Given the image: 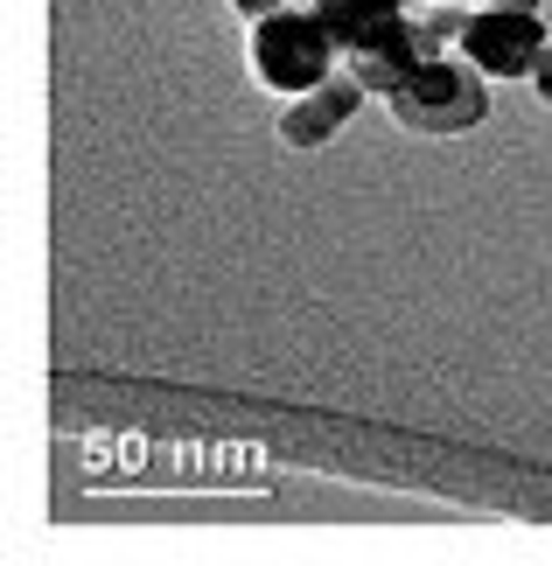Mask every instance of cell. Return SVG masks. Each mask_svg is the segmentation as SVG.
Returning a JSON list of instances; mask_svg holds the SVG:
<instances>
[{
	"instance_id": "obj_1",
	"label": "cell",
	"mask_w": 552,
	"mask_h": 566,
	"mask_svg": "<svg viewBox=\"0 0 552 566\" xmlns=\"http://www.w3.org/2000/svg\"><path fill=\"white\" fill-rule=\"evenodd\" d=\"M336 35H329V21L315 8H273L252 21V71L267 92H315V84H329V71H336Z\"/></svg>"
},
{
	"instance_id": "obj_2",
	"label": "cell",
	"mask_w": 552,
	"mask_h": 566,
	"mask_svg": "<svg viewBox=\"0 0 552 566\" xmlns=\"http://www.w3.org/2000/svg\"><path fill=\"white\" fill-rule=\"evenodd\" d=\"M385 105L406 134H469V126L490 119L482 71L476 63H455V56H427L399 92H385Z\"/></svg>"
},
{
	"instance_id": "obj_3",
	"label": "cell",
	"mask_w": 552,
	"mask_h": 566,
	"mask_svg": "<svg viewBox=\"0 0 552 566\" xmlns=\"http://www.w3.org/2000/svg\"><path fill=\"white\" fill-rule=\"evenodd\" d=\"M461 50L482 77H532L539 56L552 50V35L539 29V8H469Z\"/></svg>"
},
{
	"instance_id": "obj_4",
	"label": "cell",
	"mask_w": 552,
	"mask_h": 566,
	"mask_svg": "<svg viewBox=\"0 0 552 566\" xmlns=\"http://www.w3.org/2000/svg\"><path fill=\"white\" fill-rule=\"evenodd\" d=\"M357 98H364L357 71H350V77H329V84H315V92H301L280 113V140L287 147H322L329 134H343V119L357 113Z\"/></svg>"
},
{
	"instance_id": "obj_5",
	"label": "cell",
	"mask_w": 552,
	"mask_h": 566,
	"mask_svg": "<svg viewBox=\"0 0 552 566\" xmlns=\"http://www.w3.org/2000/svg\"><path fill=\"white\" fill-rule=\"evenodd\" d=\"M308 8L329 21V35H336L343 56H357V50H378V42H392L406 29L413 0H308Z\"/></svg>"
},
{
	"instance_id": "obj_6",
	"label": "cell",
	"mask_w": 552,
	"mask_h": 566,
	"mask_svg": "<svg viewBox=\"0 0 552 566\" xmlns=\"http://www.w3.org/2000/svg\"><path fill=\"white\" fill-rule=\"evenodd\" d=\"M419 63H427V35H419V21H406V29L399 35H392V42H378V50H357V56H350V71H357V84H364V92H399V84L419 71Z\"/></svg>"
},
{
	"instance_id": "obj_7",
	"label": "cell",
	"mask_w": 552,
	"mask_h": 566,
	"mask_svg": "<svg viewBox=\"0 0 552 566\" xmlns=\"http://www.w3.org/2000/svg\"><path fill=\"white\" fill-rule=\"evenodd\" d=\"M231 8H238V14H252V21H259V14H273V8H294V0H231Z\"/></svg>"
},
{
	"instance_id": "obj_8",
	"label": "cell",
	"mask_w": 552,
	"mask_h": 566,
	"mask_svg": "<svg viewBox=\"0 0 552 566\" xmlns=\"http://www.w3.org/2000/svg\"><path fill=\"white\" fill-rule=\"evenodd\" d=\"M532 84H539V98H545V105H552V50H545V56H539V71H532Z\"/></svg>"
},
{
	"instance_id": "obj_9",
	"label": "cell",
	"mask_w": 552,
	"mask_h": 566,
	"mask_svg": "<svg viewBox=\"0 0 552 566\" xmlns=\"http://www.w3.org/2000/svg\"><path fill=\"white\" fill-rule=\"evenodd\" d=\"M482 8H539V0H482Z\"/></svg>"
},
{
	"instance_id": "obj_10",
	"label": "cell",
	"mask_w": 552,
	"mask_h": 566,
	"mask_svg": "<svg viewBox=\"0 0 552 566\" xmlns=\"http://www.w3.org/2000/svg\"><path fill=\"white\" fill-rule=\"evenodd\" d=\"M461 8H482V0H461Z\"/></svg>"
},
{
	"instance_id": "obj_11",
	"label": "cell",
	"mask_w": 552,
	"mask_h": 566,
	"mask_svg": "<svg viewBox=\"0 0 552 566\" xmlns=\"http://www.w3.org/2000/svg\"><path fill=\"white\" fill-rule=\"evenodd\" d=\"M413 8H419V0H413Z\"/></svg>"
}]
</instances>
